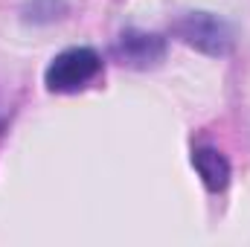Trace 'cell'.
Wrapping results in <instances>:
<instances>
[{
	"instance_id": "obj_4",
	"label": "cell",
	"mask_w": 250,
	"mask_h": 247,
	"mask_svg": "<svg viewBox=\"0 0 250 247\" xmlns=\"http://www.w3.org/2000/svg\"><path fill=\"white\" fill-rule=\"evenodd\" d=\"M192 166H195L198 178L204 181V186L209 192L227 189V184H230V163H227V157L218 148H212V145L195 148L192 151Z\"/></svg>"
},
{
	"instance_id": "obj_1",
	"label": "cell",
	"mask_w": 250,
	"mask_h": 247,
	"mask_svg": "<svg viewBox=\"0 0 250 247\" xmlns=\"http://www.w3.org/2000/svg\"><path fill=\"white\" fill-rule=\"evenodd\" d=\"M172 35L207 56H227L233 50V29L212 12H187L172 23Z\"/></svg>"
},
{
	"instance_id": "obj_2",
	"label": "cell",
	"mask_w": 250,
	"mask_h": 247,
	"mask_svg": "<svg viewBox=\"0 0 250 247\" xmlns=\"http://www.w3.org/2000/svg\"><path fill=\"white\" fill-rule=\"evenodd\" d=\"M102 70V59L96 50L90 47H73V50H64L62 56H56L47 73H44V82L53 93H76L82 87H87Z\"/></svg>"
},
{
	"instance_id": "obj_3",
	"label": "cell",
	"mask_w": 250,
	"mask_h": 247,
	"mask_svg": "<svg viewBox=\"0 0 250 247\" xmlns=\"http://www.w3.org/2000/svg\"><path fill=\"white\" fill-rule=\"evenodd\" d=\"M114 59L125 67L134 70H148L154 64L163 62L166 56V38L154 32H140V29H125L123 35L114 41Z\"/></svg>"
}]
</instances>
